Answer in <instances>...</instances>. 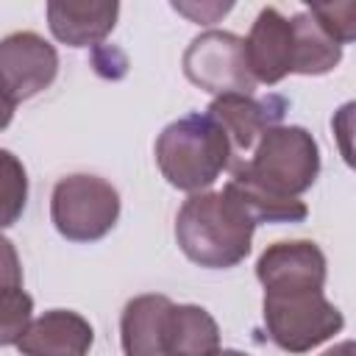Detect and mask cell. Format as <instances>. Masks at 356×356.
Returning a JSON list of instances; mask_svg holds the SVG:
<instances>
[{
    "instance_id": "30bf717a",
    "label": "cell",
    "mask_w": 356,
    "mask_h": 356,
    "mask_svg": "<svg viewBox=\"0 0 356 356\" xmlns=\"http://www.w3.org/2000/svg\"><path fill=\"white\" fill-rule=\"evenodd\" d=\"M228 134L231 147L236 153L256 150L261 136L278 125L284 114L281 100H256L253 95H222L214 97L206 108Z\"/></svg>"
},
{
    "instance_id": "8992f818",
    "label": "cell",
    "mask_w": 356,
    "mask_h": 356,
    "mask_svg": "<svg viewBox=\"0 0 356 356\" xmlns=\"http://www.w3.org/2000/svg\"><path fill=\"white\" fill-rule=\"evenodd\" d=\"M186 78L222 97V95H253L256 78L248 64L245 39L228 31H206L192 39L184 53Z\"/></svg>"
},
{
    "instance_id": "7402d4cb",
    "label": "cell",
    "mask_w": 356,
    "mask_h": 356,
    "mask_svg": "<svg viewBox=\"0 0 356 356\" xmlns=\"http://www.w3.org/2000/svg\"><path fill=\"white\" fill-rule=\"evenodd\" d=\"M323 356H356V339H348V342H339L334 348H328Z\"/></svg>"
},
{
    "instance_id": "603a6c76",
    "label": "cell",
    "mask_w": 356,
    "mask_h": 356,
    "mask_svg": "<svg viewBox=\"0 0 356 356\" xmlns=\"http://www.w3.org/2000/svg\"><path fill=\"white\" fill-rule=\"evenodd\" d=\"M217 356H245V353H239V350H220Z\"/></svg>"
},
{
    "instance_id": "277c9868",
    "label": "cell",
    "mask_w": 356,
    "mask_h": 356,
    "mask_svg": "<svg viewBox=\"0 0 356 356\" xmlns=\"http://www.w3.org/2000/svg\"><path fill=\"white\" fill-rule=\"evenodd\" d=\"M264 323L270 339L289 353H306L342 328V314L325 300L323 289L264 292Z\"/></svg>"
},
{
    "instance_id": "ffe728a7",
    "label": "cell",
    "mask_w": 356,
    "mask_h": 356,
    "mask_svg": "<svg viewBox=\"0 0 356 356\" xmlns=\"http://www.w3.org/2000/svg\"><path fill=\"white\" fill-rule=\"evenodd\" d=\"M331 125H334V136H337V145H339L345 164L350 170H356V100L339 106L334 111Z\"/></svg>"
},
{
    "instance_id": "44dd1931",
    "label": "cell",
    "mask_w": 356,
    "mask_h": 356,
    "mask_svg": "<svg viewBox=\"0 0 356 356\" xmlns=\"http://www.w3.org/2000/svg\"><path fill=\"white\" fill-rule=\"evenodd\" d=\"M175 11H181V14H186V17H192L195 22H214L220 14H225L228 8H231V3H214V6H189V3H175L172 6Z\"/></svg>"
},
{
    "instance_id": "7a4b0ae2",
    "label": "cell",
    "mask_w": 356,
    "mask_h": 356,
    "mask_svg": "<svg viewBox=\"0 0 356 356\" xmlns=\"http://www.w3.org/2000/svg\"><path fill=\"white\" fill-rule=\"evenodd\" d=\"M231 139L209 114H186L170 122L156 139V161L161 175L184 192H200L217 181L231 161Z\"/></svg>"
},
{
    "instance_id": "8fae6325",
    "label": "cell",
    "mask_w": 356,
    "mask_h": 356,
    "mask_svg": "<svg viewBox=\"0 0 356 356\" xmlns=\"http://www.w3.org/2000/svg\"><path fill=\"white\" fill-rule=\"evenodd\" d=\"M92 339L95 331L78 312L53 309L31 320L17 348L22 356H86Z\"/></svg>"
},
{
    "instance_id": "d6986e66",
    "label": "cell",
    "mask_w": 356,
    "mask_h": 356,
    "mask_svg": "<svg viewBox=\"0 0 356 356\" xmlns=\"http://www.w3.org/2000/svg\"><path fill=\"white\" fill-rule=\"evenodd\" d=\"M25 192H28L25 170L17 164V159L8 150H3V225L14 222V217L25 206Z\"/></svg>"
},
{
    "instance_id": "ba28073f",
    "label": "cell",
    "mask_w": 356,
    "mask_h": 356,
    "mask_svg": "<svg viewBox=\"0 0 356 356\" xmlns=\"http://www.w3.org/2000/svg\"><path fill=\"white\" fill-rule=\"evenodd\" d=\"M248 64L256 81L278 83L289 72H295V31L292 19L281 17L275 8H261L248 39Z\"/></svg>"
},
{
    "instance_id": "6da1fadb",
    "label": "cell",
    "mask_w": 356,
    "mask_h": 356,
    "mask_svg": "<svg viewBox=\"0 0 356 356\" xmlns=\"http://www.w3.org/2000/svg\"><path fill=\"white\" fill-rule=\"evenodd\" d=\"M256 225L250 211L225 189L197 192L184 200L175 217V239L189 261L209 270H225L250 253Z\"/></svg>"
},
{
    "instance_id": "5bb4252c",
    "label": "cell",
    "mask_w": 356,
    "mask_h": 356,
    "mask_svg": "<svg viewBox=\"0 0 356 356\" xmlns=\"http://www.w3.org/2000/svg\"><path fill=\"white\" fill-rule=\"evenodd\" d=\"M220 328L200 306H172L164 325L161 356H217Z\"/></svg>"
},
{
    "instance_id": "ac0fdd59",
    "label": "cell",
    "mask_w": 356,
    "mask_h": 356,
    "mask_svg": "<svg viewBox=\"0 0 356 356\" xmlns=\"http://www.w3.org/2000/svg\"><path fill=\"white\" fill-rule=\"evenodd\" d=\"M312 17L334 42L356 39V0H334V3H312Z\"/></svg>"
},
{
    "instance_id": "3957f363",
    "label": "cell",
    "mask_w": 356,
    "mask_h": 356,
    "mask_svg": "<svg viewBox=\"0 0 356 356\" xmlns=\"http://www.w3.org/2000/svg\"><path fill=\"white\" fill-rule=\"evenodd\" d=\"M236 170H242L270 195L298 197L314 184L320 172L317 142L300 125H275L261 136L253 159L239 161Z\"/></svg>"
},
{
    "instance_id": "2e32d148",
    "label": "cell",
    "mask_w": 356,
    "mask_h": 356,
    "mask_svg": "<svg viewBox=\"0 0 356 356\" xmlns=\"http://www.w3.org/2000/svg\"><path fill=\"white\" fill-rule=\"evenodd\" d=\"M225 192L234 195L256 222H298L306 217V203L298 197H278L253 184L242 170H231V181L225 184Z\"/></svg>"
},
{
    "instance_id": "7c38bea8",
    "label": "cell",
    "mask_w": 356,
    "mask_h": 356,
    "mask_svg": "<svg viewBox=\"0 0 356 356\" xmlns=\"http://www.w3.org/2000/svg\"><path fill=\"white\" fill-rule=\"evenodd\" d=\"M117 3H67L56 0L47 3V22L58 42L72 47H86L100 42L117 19Z\"/></svg>"
},
{
    "instance_id": "9c48e42d",
    "label": "cell",
    "mask_w": 356,
    "mask_h": 356,
    "mask_svg": "<svg viewBox=\"0 0 356 356\" xmlns=\"http://www.w3.org/2000/svg\"><path fill=\"white\" fill-rule=\"evenodd\" d=\"M256 275L264 292L278 289H323L325 284V256L314 242H275L256 264Z\"/></svg>"
},
{
    "instance_id": "9a60e30c",
    "label": "cell",
    "mask_w": 356,
    "mask_h": 356,
    "mask_svg": "<svg viewBox=\"0 0 356 356\" xmlns=\"http://www.w3.org/2000/svg\"><path fill=\"white\" fill-rule=\"evenodd\" d=\"M295 31V72L300 75H323L331 72L342 58V44L334 42L320 22L312 17V11H298L292 17Z\"/></svg>"
},
{
    "instance_id": "5b68a950",
    "label": "cell",
    "mask_w": 356,
    "mask_h": 356,
    "mask_svg": "<svg viewBox=\"0 0 356 356\" xmlns=\"http://www.w3.org/2000/svg\"><path fill=\"white\" fill-rule=\"evenodd\" d=\"M50 217L64 239L95 242L114 228L120 217V195L97 175H67L53 189Z\"/></svg>"
},
{
    "instance_id": "4fadbf2b",
    "label": "cell",
    "mask_w": 356,
    "mask_h": 356,
    "mask_svg": "<svg viewBox=\"0 0 356 356\" xmlns=\"http://www.w3.org/2000/svg\"><path fill=\"white\" fill-rule=\"evenodd\" d=\"M172 300L164 295H139L122 312V350L125 356H161L164 325Z\"/></svg>"
},
{
    "instance_id": "52a82bcc",
    "label": "cell",
    "mask_w": 356,
    "mask_h": 356,
    "mask_svg": "<svg viewBox=\"0 0 356 356\" xmlns=\"http://www.w3.org/2000/svg\"><path fill=\"white\" fill-rule=\"evenodd\" d=\"M58 72V56L42 36L22 31L11 33L0 44V75H3V111L6 122L17 103L39 95L53 83Z\"/></svg>"
},
{
    "instance_id": "e0dca14e",
    "label": "cell",
    "mask_w": 356,
    "mask_h": 356,
    "mask_svg": "<svg viewBox=\"0 0 356 356\" xmlns=\"http://www.w3.org/2000/svg\"><path fill=\"white\" fill-rule=\"evenodd\" d=\"M3 295H0V339L3 345H17L31 325V298L19 286V270L11 242H3Z\"/></svg>"
}]
</instances>
